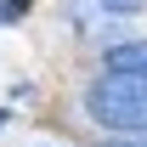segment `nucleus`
<instances>
[{
  "label": "nucleus",
  "instance_id": "nucleus-3",
  "mask_svg": "<svg viewBox=\"0 0 147 147\" xmlns=\"http://www.w3.org/2000/svg\"><path fill=\"white\" fill-rule=\"evenodd\" d=\"M108 11H142V0H102Z\"/></svg>",
  "mask_w": 147,
  "mask_h": 147
},
{
  "label": "nucleus",
  "instance_id": "nucleus-1",
  "mask_svg": "<svg viewBox=\"0 0 147 147\" xmlns=\"http://www.w3.org/2000/svg\"><path fill=\"white\" fill-rule=\"evenodd\" d=\"M85 113L108 130H147V79L130 74H102L85 91Z\"/></svg>",
  "mask_w": 147,
  "mask_h": 147
},
{
  "label": "nucleus",
  "instance_id": "nucleus-4",
  "mask_svg": "<svg viewBox=\"0 0 147 147\" xmlns=\"http://www.w3.org/2000/svg\"><path fill=\"white\" fill-rule=\"evenodd\" d=\"M130 147H147V130H142V142H130Z\"/></svg>",
  "mask_w": 147,
  "mask_h": 147
},
{
  "label": "nucleus",
  "instance_id": "nucleus-2",
  "mask_svg": "<svg viewBox=\"0 0 147 147\" xmlns=\"http://www.w3.org/2000/svg\"><path fill=\"white\" fill-rule=\"evenodd\" d=\"M108 74H130V79H147V45H119L108 57Z\"/></svg>",
  "mask_w": 147,
  "mask_h": 147
}]
</instances>
